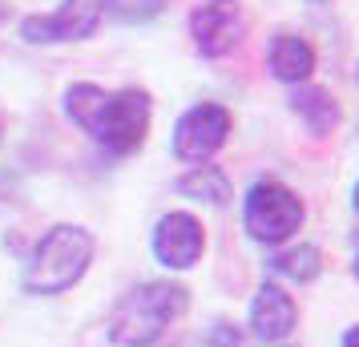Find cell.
Here are the masks:
<instances>
[{
  "instance_id": "15",
  "label": "cell",
  "mask_w": 359,
  "mask_h": 347,
  "mask_svg": "<svg viewBox=\"0 0 359 347\" xmlns=\"http://www.w3.org/2000/svg\"><path fill=\"white\" fill-rule=\"evenodd\" d=\"M339 347H359V323H355V327H347V331H343Z\"/></svg>"
},
{
  "instance_id": "6",
  "label": "cell",
  "mask_w": 359,
  "mask_h": 347,
  "mask_svg": "<svg viewBox=\"0 0 359 347\" xmlns=\"http://www.w3.org/2000/svg\"><path fill=\"white\" fill-rule=\"evenodd\" d=\"M230 130H234V117H230L226 105L218 101H198L190 105L186 114L174 121V158L186 165H202V162H214V154L230 142Z\"/></svg>"
},
{
  "instance_id": "19",
  "label": "cell",
  "mask_w": 359,
  "mask_h": 347,
  "mask_svg": "<svg viewBox=\"0 0 359 347\" xmlns=\"http://www.w3.org/2000/svg\"><path fill=\"white\" fill-rule=\"evenodd\" d=\"M355 85H359V65H355Z\"/></svg>"
},
{
  "instance_id": "12",
  "label": "cell",
  "mask_w": 359,
  "mask_h": 347,
  "mask_svg": "<svg viewBox=\"0 0 359 347\" xmlns=\"http://www.w3.org/2000/svg\"><path fill=\"white\" fill-rule=\"evenodd\" d=\"M174 190H178L182 198L202 202V206H218V210L234 202V186H230V174L222 170V165H214V162L190 165V170L182 174L178 182H174Z\"/></svg>"
},
{
  "instance_id": "5",
  "label": "cell",
  "mask_w": 359,
  "mask_h": 347,
  "mask_svg": "<svg viewBox=\"0 0 359 347\" xmlns=\"http://www.w3.org/2000/svg\"><path fill=\"white\" fill-rule=\"evenodd\" d=\"M105 0H61L53 13H29L20 17V41L25 45H77L101 29Z\"/></svg>"
},
{
  "instance_id": "9",
  "label": "cell",
  "mask_w": 359,
  "mask_h": 347,
  "mask_svg": "<svg viewBox=\"0 0 359 347\" xmlns=\"http://www.w3.org/2000/svg\"><path fill=\"white\" fill-rule=\"evenodd\" d=\"M299 327V307L275 279H262L250 299V331L262 343H287Z\"/></svg>"
},
{
  "instance_id": "18",
  "label": "cell",
  "mask_w": 359,
  "mask_h": 347,
  "mask_svg": "<svg viewBox=\"0 0 359 347\" xmlns=\"http://www.w3.org/2000/svg\"><path fill=\"white\" fill-rule=\"evenodd\" d=\"M351 275H355V279H359V254H355V263H351Z\"/></svg>"
},
{
  "instance_id": "2",
  "label": "cell",
  "mask_w": 359,
  "mask_h": 347,
  "mask_svg": "<svg viewBox=\"0 0 359 347\" xmlns=\"http://www.w3.org/2000/svg\"><path fill=\"white\" fill-rule=\"evenodd\" d=\"M190 311V291L174 279H146L130 287L109 311V343L114 347H158L165 331Z\"/></svg>"
},
{
  "instance_id": "3",
  "label": "cell",
  "mask_w": 359,
  "mask_h": 347,
  "mask_svg": "<svg viewBox=\"0 0 359 347\" xmlns=\"http://www.w3.org/2000/svg\"><path fill=\"white\" fill-rule=\"evenodd\" d=\"M93 254H97V243L85 226L57 222L33 247L29 263L20 271V287L29 295H65L85 279V271L93 266Z\"/></svg>"
},
{
  "instance_id": "14",
  "label": "cell",
  "mask_w": 359,
  "mask_h": 347,
  "mask_svg": "<svg viewBox=\"0 0 359 347\" xmlns=\"http://www.w3.org/2000/svg\"><path fill=\"white\" fill-rule=\"evenodd\" d=\"M170 0H105V17L121 20V25H149L165 13Z\"/></svg>"
},
{
  "instance_id": "20",
  "label": "cell",
  "mask_w": 359,
  "mask_h": 347,
  "mask_svg": "<svg viewBox=\"0 0 359 347\" xmlns=\"http://www.w3.org/2000/svg\"><path fill=\"white\" fill-rule=\"evenodd\" d=\"M311 4H327V0H311Z\"/></svg>"
},
{
  "instance_id": "1",
  "label": "cell",
  "mask_w": 359,
  "mask_h": 347,
  "mask_svg": "<svg viewBox=\"0 0 359 347\" xmlns=\"http://www.w3.org/2000/svg\"><path fill=\"white\" fill-rule=\"evenodd\" d=\"M61 109L109 158L137 154V149L146 146L149 121H154V101L137 85L105 89L97 81H73L65 89V97H61Z\"/></svg>"
},
{
  "instance_id": "8",
  "label": "cell",
  "mask_w": 359,
  "mask_h": 347,
  "mask_svg": "<svg viewBox=\"0 0 359 347\" xmlns=\"http://www.w3.org/2000/svg\"><path fill=\"white\" fill-rule=\"evenodd\" d=\"M149 250L154 259L170 271V275H182V271H194L202 263V250H206V231L190 210H170L154 222V234H149Z\"/></svg>"
},
{
  "instance_id": "4",
  "label": "cell",
  "mask_w": 359,
  "mask_h": 347,
  "mask_svg": "<svg viewBox=\"0 0 359 347\" xmlns=\"http://www.w3.org/2000/svg\"><path fill=\"white\" fill-rule=\"evenodd\" d=\"M307 222V206L287 182L255 178L243 194V231L259 247H287Z\"/></svg>"
},
{
  "instance_id": "13",
  "label": "cell",
  "mask_w": 359,
  "mask_h": 347,
  "mask_svg": "<svg viewBox=\"0 0 359 347\" xmlns=\"http://www.w3.org/2000/svg\"><path fill=\"white\" fill-rule=\"evenodd\" d=\"M271 266V275L287 283H299V287H307L323 275V250L315 247V243H287V247H275V254L266 259Z\"/></svg>"
},
{
  "instance_id": "7",
  "label": "cell",
  "mask_w": 359,
  "mask_h": 347,
  "mask_svg": "<svg viewBox=\"0 0 359 347\" xmlns=\"http://www.w3.org/2000/svg\"><path fill=\"white\" fill-rule=\"evenodd\" d=\"M186 29H190V41L202 57H210V61L230 57L246 36L243 0H202V4L190 8Z\"/></svg>"
},
{
  "instance_id": "10",
  "label": "cell",
  "mask_w": 359,
  "mask_h": 347,
  "mask_svg": "<svg viewBox=\"0 0 359 347\" xmlns=\"http://www.w3.org/2000/svg\"><path fill=\"white\" fill-rule=\"evenodd\" d=\"M315 65H319V57H315V45H311L303 33H291V29H283V33L271 36V45H266V69H271V77L278 85H303L315 77Z\"/></svg>"
},
{
  "instance_id": "16",
  "label": "cell",
  "mask_w": 359,
  "mask_h": 347,
  "mask_svg": "<svg viewBox=\"0 0 359 347\" xmlns=\"http://www.w3.org/2000/svg\"><path fill=\"white\" fill-rule=\"evenodd\" d=\"M351 210L359 215V178H355V186H351Z\"/></svg>"
},
{
  "instance_id": "17",
  "label": "cell",
  "mask_w": 359,
  "mask_h": 347,
  "mask_svg": "<svg viewBox=\"0 0 359 347\" xmlns=\"http://www.w3.org/2000/svg\"><path fill=\"white\" fill-rule=\"evenodd\" d=\"M8 17H13V8H8V4H0V25H8Z\"/></svg>"
},
{
  "instance_id": "11",
  "label": "cell",
  "mask_w": 359,
  "mask_h": 347,
  "mask_svg": "<svg viewBox=\"0 0 359 347\" xmlns=\"http://www.w3.org/2000/svg\"><path fill=\"white\" fill-rule=\"evenodd\" d=\"M287 105H291V114L299 117V125H303L311 137H331L343 121V105L335 101L331 89H323V85H311V81L291 85Z\"/></svg>"
}]
</instances>
